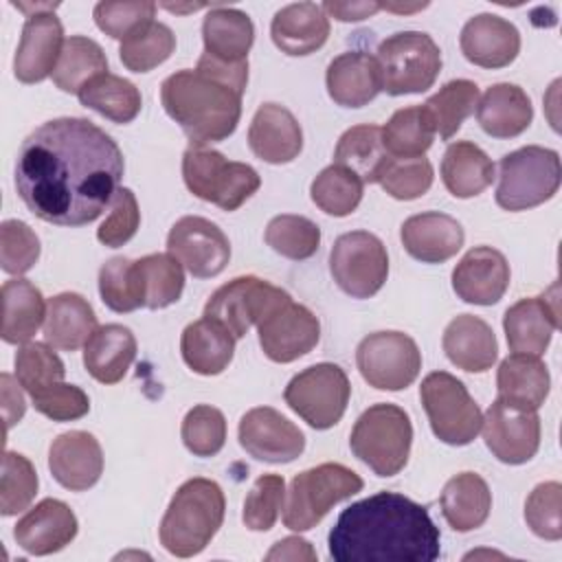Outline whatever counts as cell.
<instances>
[{
  "label": "cell",
  "instance_id": "cell-53",
  "mask_svg": "<svg viewBox=\"0 0 562 562\" xmlns=\"http://www.w3.org/2000/svg\"><path fill=\"white\" fill-rule=\"evenodd\" d=\"M285 501V481L279 474H263L255 481L244 501V525L252 531H268L274 527Z\"/></svg>",
  "mask_w": 562,
  "mask_h": 562
},
{
  "label": "cell",
  "instance_id": "cell-42",
  "mask_svg": "<svg viewBox=\"0 0 562 562\" xmlns=\"http://www.w3.org/2000/svg\"><path fill=\"white\" fill-rule=\"evenodd\" d=\"M103 72H108V57L103 48L90 37L70 35L50 77L61 92L79 94L90 79Z\"/></svg>",
  "mask_w": 562,
  "mask_h": 562
},
{
  "label": "cell",
  "instance_id": "cell-29",
  "mask_svg": "<svg viewBox=\"0 0 562 562\" xmlns=\"http://www.w3.org/2000/svg\"><path fill=\"white\" fill-rule=\"evenodd\" d=\"M441 345L448 360L468 373L487 371L498 356V342L492 327L474 314H459L452 318L443 331Z\"/></svg>",
  "mask_w": 562,
  "mask_h": 562
},
{
  "label": "cell",
  "instance_id": "cell-3",
  "mask_svg": "<svg viewBox=\"0 0 562 562\" xmlns=\"http://www.w3.org/2000/svg\"><path fill=\"white\" fill-rule=\"evenodd\" d=\"M244 90L202 70H178L160 86L165 112L195 147L228 138L241 116Z\"/></svg>",
  "mask_w": 562,
  "mask_h": 562
},
{
  "label": "cell",
  "instance_id": "cell-25",
  "mask_svg": "<svg viewBox=\"0 0 562 562\" xmlns=\"http://www.w3.org/2000/svg\"><path fill=\"white\" fill-rule=\"evenodd\" d=\"M558 325V303L547 294L520 299L503 316L509 349L527 356H542Z\"/></svg>",
  "mask_w": 562,
  "mask_h": 562
},
{
  "label": "cell",
  "instance_id": "cell-9",
  "mask_svg": "<svg viewBox=\"0 0 562 562\" xmlns=\"http://www.w3.org/2000/svg\"><path fill=\"white\" fill-rule=\"evenodd\" d=\"M382 90L391 97L417 94L432 88L441 70V50L428 33H393L378 46Z\"/></svg>",
  "mask_w": 562,
  "mask_h": 562
},
{
  "label": "cell",
  "instance_id": "cell-5",
  "mask_svg": "<svg viewBox=\"0 0 562 562\" xmlns=\"http://www.w3.org/2000/svg\"><path fill=\"white\" fill-rule=\"evenodd\" d=\"M413 443L411 417L397 404L380 402L369 406L353 424L351 452L378 476H393L404 470Z\"/></svg>",
  "mask_w": 562,
  "mask_h": 562
},
{
  "label": "cell",
  "instance_id": "cell-17",
  "mask_svg": "<svg viewBox=\"0 0 562 562\" xmlns=\"http://www.w3.org/2000/svg\"><path fill=\"white\" fill-rule=\"evenodd\" d=\"M483 439L487 450L503 463H527L540 448V417L536 411H522L498 397L485 411Z\"/></svg>",
  "mask_w": 562,
  "mask_h": 562
},
{
  "label": "cell",
  "instance_id": "cell-11",
  "mask_svg": "<svg viewBox=\"0 0 562 562\" xmlns=\"http://www.w3.org/2000/svg\"><path fill=\"white\" fill-rule=\"evenodd\" d=\"M349 395V378L334 362H318L303 369L283 391L285 404L316 430H327L342 419Z\"/></svg>",
  "mask_w": 562,
  "mask_h": 562
},
{
  "label": "cell",
  "instance_id": "cell-31",
  "mask_svg": "<svg viewBox=\"0 0 562 562\" xmlns=\"http://www.w3.org/2000/svg\"><path fill=\"white\" fill-rule=\"evenodd\" d=\"M531 99L516 83H494L476 103V121L481 130L494 138L522 134L531 125Z\"/></svg>",
  "mask_w": 562,
  "mask_h": 562
},
{
  "label": "cell",
  "instance_id": "cell-36",
  "mask_svg": "<svg viewBox=\"0 0 562 562\" xmlns=\"http://www.w3.org/2000/svg\"><path fill=\"white\" fill-rule=\"evenodd\" d=\"M182 360L193 373L217 375L222 373L235 353V338L220 323L202 316L184 327L180 338Z\"/></svg>",
  "mask_w": 562,
  "mask_h": 562
},
{
  "label": "cell",
  "instance_id": "cell-27",
  "mask_svg": "<svg viewBox=\"0 0 562 562\" xmlns=\"http://www.w3.org/2000/svg\"><path fill=\"white\" fill-rule=\"evenodd\" d=\"M327 92L342 108H362L382 90L378 59L364 50H349L334 57L325 72Z\"/></svg>",
  "mask_w": 562,
  "mask_h": 562
},
{
  "label": "cell",
  "instance_id": "cell-46",
  "mask_svg": "<svg viewBox=\"0 0 562 562\" xmlns=\"http://www.w3.org/2000/svg\"><path fill=\"white\" fill-rule=\"evenodd\" d=\"M176 48V35L162 22H149L138 33L130 35L119 46L123 66L132 72H149L171 57Z\"/></svg>",
  "mask_w": 562,
  "mask_h": 562
},
{
  "label": "cell",
  "instance_id": "cell-50",
  "mask_svg": "<svg viewBox=\"0 0 562 562\" xmlns=\"http://www.w3.org/2000/svg\"><path fill=\"white\" fill-rule=\"evenodd\" d=\"M180 435L191 454L213 457L224 448L226 441L224 413L215 406L198 404L184 415Z\"/></svg>",
  "mask_w": 562,
  "mask_h": 562
},
{
  "label": "cell",
  "instance_id": "cell-61",
  "mask_svg": "<svg viewBox=\"0 0 562 562\" xmlns=\"http://www.w3.org/2000/svg\"><path fill=\"white\" fill-rule=\"evenodd\" d=\"M266 560H307L314 562L316 560V551L312 549V544L299 536H288L281 538L279 542H274V547L266 553Z\"/></svg>",
  "mask_w": 562,
  "mask_h": 562
},
{
  "label": "cell",
  "instance_id": "cell-22",
  "mask_svg": "<svg viewBox=\"0 0 562 562\" xmlns=\"http://www.w3.org/2000/svg\"><path fill=\"white\" fill-rule=\"evenodd\" d=\"M77 516L57 498H44L15 525V542L31 555H50L70 544L77 536Z\"/></svg>",
  "mask_w": 562,
  "mask_h": 562
},
{
  "label": "cell",
  "instance_id": "cell-44",
  "mask_svg": "<svg viewBox=\"0 0 562 562\" xmlns=\"http://www.w3.org/2000/svg\"><path fill=\"white\" fill-rule=\"evenodd\" d=\"M435 130L422 105L393 112L382 127V145L393 158H419L432 145Z\"/></svg>",
  "mask_w": 562,
  "mask_h": 562
},
{
  "label": "cell",
  "instance_id": "cell-40",
  "mask_svg": "<svg viewBox=\"0 0 562 562\" xmlns=\"http://www.w3.org/2000/svg\"><path fill=\"white\" fill-rule=\"evenodd\" d=\"M143 307L162 310L176 303L184 290L182 263L169 252L145 255L134 261Z\"/></svg>",
  "mask_w": 562,
  "mask_h": 562
},
{
  "label": "cell",
  "instance_id": "cell-43",
  "mask_svg": "<svg viewBox=\"0 0 562 562\" xmlns=\"http://www.w3.org/2000/svg\"><path fill=\"white\" fill-rule=\"evenodd\" d=\"M479 86L470 79H452L439 88L422 108L435 130L443 140L452 138L461 123L476 110Z\"/></svg>",
  "mask_w": 562,
  "mask_h": 562
},
{
  "label": "cell",
  "instance_id": "cell-39",
  "mask_svg": "<svg viewBox=\"0 0 562 562\" xmlns=\"http://www.w3.org/2000/svg\"><path fill=\"white\" fill-rule=\"evenodd\" d=\"M391 156L382 145V127L373 123L349 127L334 149V165L349 169L364 184L378 182Z\"/></svg>",
  "mask_w": 562,
  "mask_h": 562
},
{
  "label": "cell",
  "instance_id": "cell-38",
  "mask_svg": "<svg viewBox=\"0 0 562 562\" xmlns=\"http://www.w3.org/2000/svg\"><path fill=\"white\" fill-rule=\"evenodd\" d=\"M443 187L454 198H474L494 180L492 158L470 140L450 143L441 158Z\"/></svg>",
  "mask_w": 562,
  "mask_h": 562
},
{
  "label": "cell",
  "instance_id": "cell-37",
  "mask_svg": "<svg viewBox=\"0 0 562 562\" xmlns=\"http://www.w3.org/2000/svg\"><path fill=\"white\" fill-rule=\"evenodd\" d=\"M46 305L40 288L29 279H9L2 283V340L9 345L29 342L46 318Z\"/></svg>",
  "mask_w": 562,
  "mask_h": 562
},
{
  "label": "cell",
  "instance_id": "cell-16",
  "mask_svg": "<svg viewBox=\"0 0 562 562\" xmlns=\"http://www.w3.org/2000/svg\"><path fill=\"white\" fill-rule=\"evenodd\" d=\"M167 252L173 255L189 274L211 279L226 268L231 259V244L224 231L211 220L184 215L167 235Z\"/></svg>",
  "mask_w": 562,
  "mask_h": 562
},
{
  "label": "cell",
  "instance_id": "cell-6",
  "mask_svg": "<svg viewBox=\"0 0 562 562\" xmlns=\"http://www.w3.org/2000/svg\"><path fill=\"white\" fill-rule=\"evenodd\" d=\"M182 178L195 198L213 202L222 211H237L261 187V178L250 165L226 160L224 154L195 145L182 156Z\"/></svg>",
  "mask_w": 562,
  "mask_h": 562
},
{
  "label": "cell",
  "instance_id": "cell-52",
  "mask_svg": "<svg viewBox=\"0 0 562 562\" xmlns=\"http://www.w3.org/2000/svg\"><path fill=\"white\" fill-rule=\"evenodd\" d=\"M432 165L428 158H393L386 162L378 184L395 200L422 198L432 184Z\"/></svg>",
  "mask_w": 562,
  "mask_h": 562
},
{
  "label": "cell",
  "instance_id": "cell-63",
  "mask_svg": "<svg viewBox=\"0 0 562 562\" xmlns=\"http://www.w3.org/2000/svg\"><path fill=\"white\" fill-rule=\"evenodd\" d=\"M206 4H187V7H178V4H165V9L169 11H176V13H187V11H198V9H204Z\"/></svg>",
  "mask_w": 562,
  "mask_h": 562
},
{
  "label": "cell",
  "instance_id": "cell-8",
  "mask_svg": "<svg viewBox=\"0 0 562 562\" xmlns=\"http://www.w3.org/2000/svg\"><path fill=\"white\" fill-rule=\"evenodd\" d=\"M362 479L342 463H321L299 472L288 490L283 525L292 531L316 527L340 501L362 490Z\"/></svg>",
  "mask_w": 562,
  "mask_h": 562
},
{
  "label": "cell",
  "instance_id": "cell-45",
  "mask_svg": "<svg viewBox=\"0 0 562 562\" xmlns=\"http://www.w3.org/2000/svg\"><path fill=\"white\" fill-rule=\"evenodd\" d=\"M364 182L340 165L325 167L310 187L312 202L334 217H345L353 213L362 200Z\"/></svg>",
  "mask_w": 562,
  "mask_h": 562
},
{
  "label": "cell",
  "instance_id": "cell-34",
  "mask_svg": "<svg viewBox=\"0 0 562 562\" xmlns=\"http://www.w3.org/2000/svg\"><path fill=\"white\" fill-rule=\"evenodd\" d=\"M97 329L92 305L77 292H61L48 299L44 340L61 351H77Z\"/></svg>",
  "mask_w": 562,
  "mask_h": 562
},
{
  "label": "cell",
  "instance_id": "cell-30",
  "mask_svg": "<svg viewBox=\"0 0 562 562\" xmlns=\"http://www.w3.org/2000/svg\"><path fill=\"white\" fill-rule=\"evenodd\" d=\"M136 358V338L132 329L119 323L101 325L83 345V367L101 384L123 380Z\"/></svg>",
  "mask_w": 562,
  "mask_h": 562
},
{
  "label": "cell",
  "instance_id": "cell-32",
  "mask_svg": "<svg viewBox=\"0 0 562 562\" xmlns=\"http://www.w3.org/2000/svg\"><path fill=\"white\" fill-rule=\"evenodd\" d=\"M204 55L222 64L248 61L255 42V26L248 13L233 7H211L202 22Z\"/></svg>",
  "mask_w": 562,
  "mask_h": 562
},
{
  "label": "cell",
  "instance_id": "cell-47",
  "mask_svg": "<svg viewBox=\"0 0 562 562\" xmlns=\"http://www.w3.org/2000/svg\"><path fill=\"white\" fill-rule=\"evenodd\" d=\"M266 244L281 257L310 259L321 246V228L303 215H277L266 226Z\"/></svg>",
  "mask_w": 562,
  "mask_h": 562
},
{
  "label": "cell",
  "instance_id": "cell-4",
  "mask_svg": "<svg viewBox=\"0 0 562 562\" xmlns=\"http://www.w3.org/2000/svg\"><path fill=\"white\" fill-rule=\"evenodd\" d=\"M224 492L211 479L184 481L162 520H160V544L176 558H191L206 549L224 520Z\"/></svg>",
  "mask_w": 562,
  "mask_h": 562
},
{
  "label": "cell",
  "instance_id": "cell-54",
  "mask_svg": "<svg viewBox=\"0 0 562 562\" xmlns=\"http://www.w3.org/2000/svg\"><path fill=\"white\" fill-rule=\"evenodd\" d=\"M94 22L97 26L114 37L127 40L130 35L138 33L143 26L154 22L156 2L149 0H132V2H99L94 4Z\"/></svg>",
  "mask_w": 562,
  "mask_h": 562
},
{
  "label": "cell",
  "instance_id": "cell-18",
  "mask_svg": "<svg viewBox=\"0 0 562 562\" xmlns=\"http://www.w3.org/2000/svg\"><path fill=\"white\" fill-rule=\"evenodd\" d=\"M239 446L257 461L290 463L305 450V435L270 406L250 408L237 428Z\"/></svg>",
  "mask_w": 562,
  "mask_h": 562
},
{
  "label": "cell",
  "instance_id": "cell-58",
  "mask_svg": "<svg viewBox=\"0 0 562 562\" xmlns=\"http://www.w3.org/2000/svg\"><path fill=\"white\" fill-rule=\"evenodd\" d=\"M31 400L35 411L53 422H72L90 411L88 395L79 386L66 382H57L42 393L31 395Z\"/></svg>",
  "mask_w": 562,
  "mask_h": 562
},
{
  "label": "cell",
  "instance_id": "cell-62",
  "mask_svg": "<svg viewBox=\"0 0 562 562\" xmlns=\"http://www.w3.org/2000/svg\"><path fill=\"white\" fill-rule=\"evenodd\" d=\"M380 7H382V9H386V11H395V13H411V11H419V9H426V7H428V2H422V4H411V7H406V4H382V2H380Z\"/></svg>",
  "mask_w": 562,
  "mask_h": 562
},
{
  "label": "cell",
  "instance_id": "cell-12",
  "mask_svg": "<svg viewBox=\"0 0 562 562\" xmlns=\"http://www.w3.org/2000/svg\"><path fill=\"white\" fill-rule=\"evenodd\" d=\"M329 272L336 285L353 299L378 294L389 277V255L382 239L369 231L342 233L331 246Z\"/></svg>",
  "mask_w": 562,
  "mask_h": 562
},
{
  "label": "cell",
  "instance_id": "cell-20",
  "mask_svg": "<svg viewBox=\"0 0 562 562\" xmlns=\"http://www.w3.org/2000/svg\"><path fill=\"white\" fill-rule=\"evenodd\" d=\"M509 285V263L492 246L470 248L452 270V290L472 305H494Z\"/></svg>",
  "mask_w": 562,
  "mask_h": 562
},
{
  "label": "cell",
  "instance_id": "cell-59",
  "mask_svg": "<svg viewBox=\"0 0 562 562\" xmlns=\"http://www.w3.org/2000/svg\"><path fill=\"white\" fill-rule=\"evenodd\" d=\"M321 7L327 13V18H336L340 22H360L382 9L380 2H336V0H327Z\"/></svg>",
  "mask_w": 562,
  "mask_h": 562
},
{
  "label": "cell",
  "instance_id": "cell-49",
  "mask_svg": "<svg viewBox=\"0 0 562 562\" xmlns=\"http://www.w3.org/2000/svg\"><path fill=\"white\" fill-rule=\"evenodd\" d=\"M37 494V472L33 463L20 454L7 450L2 457L0 479V514L13 516L24 512Z\"/></svg>",
  "mask_w": 562,
  "mask_h": 562
},
{
  "label": "cell",
  "instance_id": "cell-35",
  "mask_svg": "<svg viewBox=\"0 0 562 562\" xmlns=\"http://www.w3.org/2000/svg\"><path fill=\"white\" fill-rule=\"evenodd\" d=\"M441 514L454 531L479 529L492 509V492L476 472H459L443 485L439 496Z\"/></svg>",
  "mask_w": 562,
  "mask_h": 562
},
{
  "label": "cell",
  "instance_id": "cell-14",
  "mask_svg": "<svg viewBox=\"0 0 562 562\" xmlns=\"http://www.w3.org/2000/svg\"><path fill=\"white\" fill-rule=\"evenodd\" d=\"M261 351L272 362H294L310 353L321 338V323L314 312L294 303L290 294L277 301L257 323Z\"/></svg>",
  "mask_w": 562,
  "mask_h": 562
},
{
  "label": "cell",
  "instance_id": "cell-48",
  "mask_svg": "<svg viewBox=\"0 0 562 562\" xmlns=\"http://www.w3.org/2000/svg\"><path fill=\"white\" fill-rule=\"evenodd\" d=\"M64 362L44 342H26L15 353V378L29 395H37L44 389L64 382Z\"/></svg>",
  "mask_w": 562,
  "mask_h": 562
},
{
  "label": "cell",
  "instance_id": "cell-21",
  "mask_svg": "<svg viewBox=\"0 0 562 562\" xmlns=\"http://www.w3.org/2000/svg\"><path fill=\"white\" fill-rule=\"evenodd\" d=\"M48 468L53 479L70 490L83 492L92 487L103 472V450L94 435L86 430H68L53 439L48 450Z\"/></svg>",
  "mask_w": 562,
  "mask_h": 562
},
{
  "label": "cell",
  "instance_id": "cell-28",
  "mask_svg": "<svg viewBox=\"0 0 562 562\" xmlns=\"http://www.w3.org/2000/svg\"><path fill=\"white\" fill-rule=\"evenodd\" d=\"M274 46L292 57L318 50L329 37V18L321 4L294 2L281 7L270 24Z\"/></svg>",
  "mask_w": 562,
  "mask_h": 562
},
{
  "label": "cell",
  "instance_id": "cell-10",
  "mask_svg": "<svg viewBox=\"0 0 562 562\" xmlns=\"http://www.w3.org/2000/svg\"><path fill=\"white\" fill-rule=\"evenodd\" d=\"M419 397L435 437L448 446H468L481 430L483 415L465 384L448 371L422 380Z\"/></svg>",
  "mask_w": 562,
  "mask_h": 562
},
{
  "label": "cell",
  "instance_id": "cell-60",
  "mask_svg": "<svg viewBox=\"0 0 562 562\" xmlns=\"http://www.w3.org/2000/svg\"><path fill=\"white\" fill-rule=\"evenodd\" d=\"M2 411H4V422H7V430L18 424L26 411V402L24 395L20 391V382L15 384L13 378L9 373H2Z\"/></svg>",
  "mask_w": 562,
  "mask_h": 562
},
{
  "label": "cell",
  "instance_id": "cell-24",
  "mask_svg": "<svg viewBox=\"0 0 562 562\" xmlns=\"http://www.w3.org/2000/svg\"><path fill=\"white\" fill-rule=\"evenodd\" d=\"M248 147L263 162H292L303 149L301 125L288 108L279 103H263L250 121Z\"/></svg>",
  "mask_w": 562,
  "mask_h": 562
},
{
  "label": "cell",
  "instance_id": "cell-56",
  "mask_svg": "<svg viewBox=\"0 0 562 562\" xmlns=\"http://www.w3.org/2000/svg\"><path fill=\"white\" fill-rule=\"evenodd\" d=\"M40 259V239L29 224L4 220L0 226V263L9 274L29 272Z\"/></svg>",
  "mask_w": 562,
  "mask_h": 562
},
{
  "label": "cell",
  "instance_id": "cell-33",
  "mask_svg": "<svg viewBox=\"0 0 562 562\" xmlns=\"http://www.w3.org/2000/svg\"><path fill=\"white\" fill-rule=\"evenodd\" d=\"M549 369L538 356L512 353L496 373L498 400L522 411H538L549 395Z\"/></svg>",
  "mask_w": 562,
  "mask_h": 562
},
{
  "label": "cell",
  "instance_id": "cell-1",
  "mask_svg": "<svg viewBox=\"0 0 562 562\" xmlns=\"http://www.w3.org/2000/svg\"><path fill=\"white\" fill-rule=\"evenodd\" d=\"M125 162L119 145L88 119L35 127L15 158V191L42 222L83 226L112 204Z\"/></svg>",
  "mask_w": 562,
  "mask_h": 562
},
{
  "label": "cell",
  "instance_id": "cell-26",
  "mask_svg": "<svg viewBox=\"0 0 562 562\" xmlns=\"http://www.w3.org/2000/svg\"><path fill=\"white\" fill-rule=\"evenodd\" d=\"M400 239L404 250L417 261L441 263L461 250L465 233L454 217L439 211H428L404 220Z\"/></svg>",
  "mask_w": 562,
  "mask_h": 562
},
{
  "label": "cell",
  "instance_id": "cell-23",
  "mask_svg": "<svg viewBox=\"0 0 562 562\" xmlns=\"http://www.w3.org/2000/svg\"><path fill=\"white\" fill-rule=\"evenodd\" d=\"M463 57L481 68H505L520 53L518 29L494 13H479L470 18L459 37Z\"/></svg>",
  "mask_w": 562,
  "mask_h": 562
},
{
  "label": "cell",
  "instance_id": "cell-2",
  "mask_svg": "<svg viewBox=\"0 0 562 562\" xmlns=\"http://www.w3.org/2000/svg\"><path fill=\"white\" fill-rule=\"evenodd\" d=\"M439 542L428 509L397 492L351 503L327 536L334 562H432L441 553Z\"/></svg>",
  "mask_w": 562,
  "mask_h": 562
},
{
  "label": "cell",
  "instance_id": "cell-13",
  "mask_svg": "<svg viewBox=\"0 0 562 562\" xmlns=\"http://www.w3.org/2000/svg\"><path fill=\"white\" fill-rule=\"evenodd\" d=\"M356 364L364 382L380 391L411 386L422 369L417 342L402 331H375L360 340Z\"/></svg>",
  "mask_w": 562,
  "mask_h": 562
},
{
  "label": "cell",
  "instance_id": "cell-51",
  "mask_svg": "<svg viewBox=\"0 0 562 562\" xmlns=\"http://www.w3.org/2000/svg\"><path fill=\"white\" fill-rule=\"evenodd\" d=\"M101 301L119 314L143 307L134 261L127 257H112L99 270Z\"/></svg>",
  "mask_w": 562,
  "mask_h": 562
},
{
  "label": "cell",
  "instance_id": "cell-57",
  "mask_svg": "<svg viewBox=\"0 0 562 562\" xmlns=\"http://www.w3.org/2000/svg\"><path fill=\"white\" fill-rule=\"evenodd\" d=\"M138 224H140V211H138L136 195L132 193V189L121 187L112 198L110 215L97 231V239L103 246L119 248L136 235Z\"/></svg>",
  "mask_w": 562,
  "mask_h": 562
},
{
  "label": "cell",
  "instance_id": "cell-15",
  "mask_svg": "<svg viewBox=\"0 0 562 562\" xmlns=\"http://www.w3.org/2000/svg\"><path fill=\"white\" fill-rule=\"evenodd\" d=\"M285 294V290L259 277H235L211 294L204 305V316L220 323L235 340H239Z\"/></svg>",
  "mask_w": 562,
  "mask_h": 562
},
{
  "label": "cell",
  "instance_id": "cell-55",
  "mask_svg": "<svg viewBox=\"0 0 562 562\" xmlns=\"http://www.w3.org/2000/svg\"><path fill=\"white\" fill-rule=\"evenodd\" d=\"M525 520L538 538H562V485L558 481H547L531 490L525 501Z\"/></svg>",
  "mask_w": 562,
  "mask_h": 562
},
{
  "label": "cell",
  "instance_id": "cell-7",
  "mask_svg": "<svg viewBox=\"0 0 562 562\" xmlns=\"http://www.w3.org/2000/svg\"><path fill=\"white\" fill-rule=\"evenodd\" d=\"M496 204L505 211H527L544 204L560 187V156L555 149L527 145L501 158Z\"/></svg>",
  "mask_w": 562,
  "mask_h": 562
},
{
  "label": "cell",
  "instance_id": "cell-41",
  "mask_svg": "<svg viewBox=\"0 0 562 562\" xmlns=\"http://www.w3.org/2000/svg\"><path fill=\"white\" fill-rule=\"evenodd\" d=\"M77 97L81 105L99 112L114 123H132L143 105L138 88L130 79L112 72H103L90 79Z\"/></svg>",
  "mask_w": 562,
  "mask_h": 562
},
{
  "label": "cell",
  "instance_id": "cell-19",
  "mask_svg": "<svg viewBox=\"0 0 562 562\" xmlns=\"http://www.w3.org/2000/svg\"><path fill=\"white\" fill-rule=\"evenodd\" d=\"M64 44V26L53 11L29 15L13 57L15 79L22 83L44 81L53 75Z\"/></svg>",
  "mask_w": 562,
  "mask_h": 562
}]
</instances>
